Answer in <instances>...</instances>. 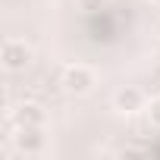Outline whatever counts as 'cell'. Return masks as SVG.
<instances>
[{
    "mask_svg": "<svg viewBox=\"0 0 160 160\" xmlns=\"http://www.w3.org/2000/svg\"><path fill=\"white\" fill-rule=\"evenodd\" d=\"M151 122H157V126H160V98L151 104Z\"/></svg>",
    "mask_w": 160,
    "mask_h": 160,
    "instance_id": "obj_6",
    "label": "cell"
},
{
    "mask_svg": "<svg viewBox=\"0 0 160 160\" xmlns=\"http://www.w3.org/2000/svg\"><path fill=\"white\" fill-rule=\"evenodd\" d=\"M116 104H119V110L132 113V110L141 107V91H138V88H122V91L116 94Z\"/></svg>",
    "mask_w": 160,
    "mask_h": 160,
    "instance_id": "obj_5",
    "label": "cell"
},
{
    "mask_svg": "<svg viewBox=\"0 0 160 160\" xmlns=\"http://www.w3.org/2000/svg\"><path fill=\"white\" fill-rule=\"evenodd\" d=\"M63 85H66L72 94H85V91L94 85V75H91L85 66H72V69H66V75H63Z\"/></svg>",
    "mask_w": 160,
    "mask_h": 160,
    "instance_id": "obj_2",
    "label": "cell"
},
{
    "mask_svg": "<svg viewBox=\"0 0 160 160\" xmlns=\"http://www.w3.org/2000/svg\"><path fill=\"white\" fill-rule=\"evenodd\" d=\"M78 3H82L85 10H101V7H104V0H78Z\"/></svg>",
    "mask_w": 160,
    "mask_h": 160,
    "instance_id": "obj_7",
    "label": "cell"
},
{
    "mask_svg": "<svg viewBox=\"0 0 160 160\" xmlns=\"http://www.w3.org/2000/svg\"><path fill=\"white\" fill-rule=\"evenodd\" d=\"M16 148L25 151V154H38V151H44V132H41V126H19Z\"/></svg>",
    "mask_w": 160,
    "mask_h": 160,
    "instance_id": "obj_1",
    "label": "cell"
},
{
    "mask_svg": "<svg viewBox=\"0 0 160 160\" xmlns=\"http://www.w3.org/2000/svg\"><path fill=\"white\" fill-rule=\"evenodd\" d=\"M28 60H32V53L25 44H16V41L3 44V66L7 69H22V66H28Z\"/></svg>",
    "mask_w": 160,
    "mask_h": 160,
    "instance_id": "obj_3",
    "label": "cell"
},
{
    "mask_svg": "<svg viewBox=\"0 0 160 160\" xmlns=\"http://www.w3.org/2000/svg\"><path fill=\"white\" fill-rule=\"evenodd\" d=\"M13 119H16V126H41L44 122V110L38 104H22Z\"/></svg>",
    "mask_w": 160,
    "mask_h": 160,
    "instance_id": "obj_4",
    "label": "cell"
}]
</instances>
